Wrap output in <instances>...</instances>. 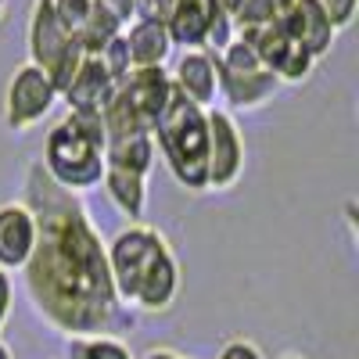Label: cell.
<instances>
[{
  "instance_id": "1",
  "label": "cell",
  "mask_w": 359,
  "mask_h": 359,
  "mask_svg": "<svg viewBox=\"0 0 359 359\" xmlns=\"http://www.w3.org/2000/svg\"><path fill=\"white\" fill-rule=\"evenodd\" d=\"M36 216V248L25 262V291L43 323L62 338H118L133 327V313L118 306L104 241L86 205L50 184L40 162L25 169V198Z\"/></svg>"
},
{
  "instance_id": "2",
  "label": "cell",
  "mask_w": 359,
  "mask_h": 359,
  "mask_svg": "<svg viewBox=\"0 0 359 359\" xmlns=\"http://www.w3.org/2000/svg\"><path fill=\"white\" fill-rule=\"evenodd\" d=\"M111 287L123 309L137 313H169L184 287V269L158 226L130 223L111 241H104Z\"/></svg>"
},
{
  "instance_id": "3",
  "label": "cell",
  "mask_w": 359,
  "mask_h": 359,
  "mask_svg": "<svg viewBox=\"0 0 359 359\" xmlns=\"http://www.w3.org/2000/svg\"><path fill=\"white\" fill-rule=\"evenodd\" d=\"M40 169L50 184L69 194H86L101 187L104 176V123L101 115L69 111L47 130Z\"/></svg>"
},
{
  "instance_id": "4",
  "label": "cell",
  "mask_w": 359,
  "mask_h": 359,
  "mask_svg": "<svg viewBox=\"0 0 359 359\" xmlns=\"http://www.w3.org/2000/svg\"><path fill=\"white\" fill-rule=\"evenodd\" d=\"M155 155H162L172 180L191 194L208 191V118L201 108L172 94L162 123L155 126Z\"/></svg>"
},
{
  "instance_id": "5",
  "label": "cell",
  "mask_w": 359,
  "mask_h": 359,
  "mask_svg": "<svg viewBox=\"0 0 359 359\" xmlns=\"http://www.w3.org/2000/svg\"><path fill=\"white\" fill-rule=\"evenodd\" d=\"M216 79H219V108L237 115V111H259L273 101V94L280 90V83L273 79V72H266L259 65L255 50L233 36L226 43V50L216 54Z\"/></svg>"
},
{
  "instance_id": "6",
  "label": "cell",
  "mask_w": 359,
  "mask_h": 359,
  "mask_svg": "<svg viewBox=\"0 0 359 359\" xmlns=\"http://www.w3.org/2000/svg\"><path fill=\"white\" fill-rule=\"evenodd\" d=\"M237 36H241L255 57H259V65L266 72H273V79L280 86H302L313 79L316 72V57L302 47V43H294L287 33H284V25H280V15L273 22H266V25H252V29H237Z\"/></svg>"
},
{
  "instance_id": "7",
  "label": "cell",
  "mask_w": 359,
  "mask_h": 359,
  "mask_svg": "<svg viewBox=\"0 0 359 359\" xmlns=\"http://www.w3.org/2000/svg\"><path fill=\"white\" fill-rule=\"evenodd\" d=\"M57 101H62V97H57V90L47 79V72L36 69V65H29V62H22L11 72L8 90H4V123L15 133H29V130H36L43 118L54 111Z\"/></svg>"
},
{
  "instance_id": "8",
  "label": "cell",
  "mask_w": 359,
  "mask_h": 359,
  "mask_svg": "<svg viewBox=\"0 0 359 359\" xmlns=\"http://www.w3.org/2000/svg\"><path fill=\"white\" fill-rule=\"evenodd\" d=\"M208 118V191H233L245 176L248 147L237 126V115L223 111L219 104L205 111Z\"/></svg>"
},
{
  "instance_id": "9",
  "label": "cell",
  "mask_w": 359,
  "mask_h": 359,
  "mask_svg": "<svg viewBox=\"0 0 359 359\" xmlns=\"http://www.w3.org/2000/svg\"><path fill=\"white\" fill-rule=\"evenodd\" d=\"M172 94L176 90H172L169 69H133L123 83H118V101L126 104V111L147 133H155V126L162 123Z\"/></svg>"
},
{
  "instance_id": "10",
  "label": "cell",
  "mask_w": 359,
  "mask_h": 359,
  "mask_svg": "<svg viewBox=\"0 0 359 359\" xmlns=\"http://www.w3.org/2000/svg\"><path fill=\"white\" fill-rule=\"evenodd\" d=\"M76 43V36H69L62 22L54 18V8L50 0H33V8H29V29H25V47H29V65H36L47 72L57 69V62L65 57V50Z\"/></svg>"
},
{
  "instance_id": "11",
  "label": "cell",
  "mask_w": 359,
  "mask_h": 359,
  "mask_svg": "<svg viewBox=\"0 0 359 359\" xmlns=\"http://www.w3.org/2000/svg\"><path fill=\"white\" fill-rule=\"evenodd\" d=\"M172 90L194 108L208 111L219 104V79H216V54L208 50H180L169 69Z\"/></svg>"
},
{
  "instance_id": "12",
  "label": "cell",
  "mask_w": 359,
  "mask_h": 359,
  "mask_svg": "<svg viewBox=\"0 0 359 359\" xmlns=\"http://www.w3.org/2000/svg\"><path fill=\"white\" fill-rule=\"evenodd\" d=\"M36 248V216L22 198L0 201V269H25Z\"/></svg>"
},
{
  "instance_id": "13",
  "label": "cell",
  "mask_w": 359,
  "mask_h": 359,
  "mask_svg": "<svg viewBox=\"0 0 359 359\" xmlns=\"http://www.w3.org/2000/svg\"><path fill=\"white\" fill-rule=\"evenodd\" d=\"M280 25H284V33L294 43H302L316 57V62H323V57L334 50L338 29L331 25V18L323 15L320 0H294V4H287L280 11Z\"/></svg>"
},
{
  "instance_id": "14",
  "label": "cell",
  "mask_w": 359,
  "mask_h": 359,
  "mask_svg": "<svg viewBox=\"0 0 359 359\" xmlns=\"http://www.w3.org/2000/svg\"><path fill=\"white\" fill-rule=\"evenodd\" d=\"M118 94V83L111 79V72L104 69L101 57L86 54L79 72L72 76V83L65 86L62 101L69 104V111H83V115H101Z\"/></svg>"
},
{
  "instance_id": "15",
  "label": "cell",
  "mask_w": 359,
  "mask_h": 359,
  "mask_svg": "<svg viewBox=\"0 0 359 359\" xmlns=\"http://www.w3.org/2000/svg\"><path fill=\"white\" fill-rule=\"evenodd\" d=\"M219 11H223L219 0H180L165 22V33H169L172 47L205 50V36H208V29H212Z\"/></svg>"
},
{
  "instance_id": "16",
  "label": "cell",
  "mask_w": 359,
  "mask_h": 359,
  "mask_svg": "<svg viewBox=\"0 0 359 359\" xmlns=\"http://www.w3.org/2000/svg\"><path fill=\"white\" fill-rule=\"evenodd\" d=\"M126 47H130V62L133 69H165L172 57V40L165 33L162 22H147V18H133L126 29Z\"/></svg>"
},
{
  "instance_id": "17",
  "label": "cell",
  "mask_w": 359,
  "mask_h": 359,
  "mask_svg": "<svg viewBox=\"0 0 359 359\" xmlns=\"http://www.w3.org/2000/svg\"><path fill=\"white\" fill-rule=\"evenodd\" d=\"M101 187H104L108 201L130 223H140V216L147 212V176L130 172V169H118V165H104Z\"/></svg>"
},
{
  "instance_id": "18",
  "label": "cell",
  "mask_w": 359,
  "mask_h": 359,
  "mask_svg": "<svg viewBox=\"0 0 359 359\" xmlns=\"http://www.w3.org/2000/svg\"><path fill=\"white\" fill-rule=\"evenodd\" d=\"M123 29H126V18L118 15L115 8H108L104 0H94V4H90V18H86L83 33H79L76 40L83 43L86 54L101 57V50H104L115 36H123Z\"/></svg>"
},
{
  "instance_id": "19",
  "label": "cell",
  "mask_w": 359,
  "mask_h": 359,
  "mask_svg": "<svg viewBox=\"0 0 359 359\" xmlns=\"http://www.w3.org/2000/svg\"><path fill=\"white\" fill-rule=\"evenodd\" d=\"M69 359H137L123 338L111 334H94V338H72L69 341Z\"/></svg>"
},
{
  "instance_id": "20",
  "label": "cell",
  "mask_w": 359,
  "mask_h": 359,
  "mask_svg": "<svg viewBox=\"0 0 359 359\" xmlns=\"http://www.w3.org/2000/svg\"><path fill=\"white\" fill-rule=\"evenodd\" d=\"M280 15L277 8V0H241L237 4V11L230 15L237 29H252V25H266V22H273Z\"/></svg>"
},
{
  "instance_id": "21",
  "label": "cell",
  "mask_w": 359,
  "mask_h": 359,
  "mask_svg": "<svg viewBox=\"0 0 359 359\" xmlns=\"http://www.w3.org/2000/svg\"><path fill=\"white\" fill-rule=\"evenodd\" d=\"M90 4H94V0H50L54 18L62 22V29H65L69 36H79L83 33V25L90 18Z\"/></svg>"
},
{
  "instance_id": "22",
  "label": "cell",
  "mask_w": 359,
  "mask_h": 359,
  "mask_svg": "<svg viewBox=\"0 0 359 359\" xmlns=\"http://www.w3.org/2000/svg\"><path fill=\"white\" fill-rule=\"evenodd\" d=\"M101 62H104V69L111 72V79L115 83H123L130 72H133V62H130V47H126V36H115L104 50H101Z\"/></svg>"
},
{
  "instance_id": "23",
  "label": "cell",
  "mask_w": 359,
  "mask_h": 359,
  "mask_svg": "<svg viewBox=\"0 0 359 359\" xmlns=\"http://www.w3.org/2000/svg\"><path fill=\"white\" fill-rule=\"evenodd\" d=\"M323 15L331 18V25L338 29V33H345V29L355 22V11H359V0H320Z\"/></svg>"
},
{
  "instance_id": "24",
  "label": "cell",
  "mask_w": 359,
  "mask_h": 359,
  "mask_svg": "<svg viewBox=\"0 0 359 359\" xmlns=\"http://www.w3.org/2000/svg\"><path fill=\"white\" fill-rule=\"evenodd\" d=\"M180 4V0H137L133 4V18H147V22H169L172 8Z\"/></svg>"
},
{
  "instance_id": "25",
  "label": "cell",
  "mask_w": 359,
  "mask_h": 359,
  "mask_svg": "<svg viewBox=\"0 0 359 359\" xmlns=\"http://www.w3.org/2000/svg\"><path fill=\"white\" fill-rule=\"evenodd\" d=\"M216 359H266V352L252 341V338H230Z\"/></svg>"
},
{
  "instance_id": "26",
  "label": "cell",
  "mask_w": 359,
  "mask_h": 359,
  "mask_svg": "<svg viewBox=\"0 0 359 359\" xmlns=\"http://www.w3.org/2000/svg\"><path fill=\"white\" fill-rule=\"evenodd\" d=\"M11 273L8 269H0V327L8 323V316H11Z\"/></svg>"
},
{
  "instance_id": "27",
  "label": "cell",
  "mask_w": 359,
  "mask_h": 359,
  "mask_svg": "<svg viewBox=\"0 0 359 359\" xmlns=\"http://www.w3.org/2000/svg\"><path fill=\"white\" fill-rule=\"evenodd\" d=\"M140 359H184V355H180L176 348H147Z\"/></svg>"
},
{
  "instance_id": "28",
  "label": "cell",
  "mask_w": 359,
  "mask_h": 359,
  "mask_svg": "<svg viewBox=\"0 0 359 359\" xmlns=\"http://www.w3.org/2000/svg\"><path fill=\"white\" fill-rule=\"evenodd\" d=\"M237 4H241V0H219V8H223L226 15H233V11H237Z\"/></svg>"
},
{
  "instance_id": "29",
  "label": "cell",
  "mask_w": 359,
  "mask_h": 359,
  "mask_svg": "<svg viewBox=\"0 0 359 359\" xmlns=\"http://www.w3.org/2000/svg\"><path fill=\"white\" fill-rule=\"evenodd\" d=\"M0 359H11V348H8L4 341H0Z\"/></svg>"
},
{
  "instance_id": "30",
  "label": "cell",
  "mask_w": 359,
  "mask_h": 359,
  "mask_svg": "<svg viewBox=\"0 0 359 359\" xmlns=\"http://www.w3.org/2000/svg\"><path fill=\"white\" fill-rule=\"evenodd\" d=\"M4 15H8V0H0V22H4Z\"/></svg>"
},
{
  "instance_id": "31",
  "label": "cell",
  "mask_w": 359,
  "mask_h": 359,
  "mask_svg": "<svg viewBox=\"0 0 359 359\" xmlns=\"http://www.w3.org/2000/svg\"><path fill=\"white\" fill-rule=\"evenodd\" d=\"M280 359H306V355H298V352H284Z\"/></svg>"
},
{
  "instance_id": "32",
  "label": "cell",
  "mask_w": 359,
  "mask_h": 359,
  "mask_svg": "<svg viewBox=\"0 0 359 359\" xmlns=\"http://www.w3.org/2000/svg\"><path fill=\"white\" fill-rule=\"evenodd\" d=\"M287 4H294V0H277V8H280V11H284Z\"/></svg>"
},
{
  "instance_id": "33",
  "label": "cell",
  "mask_w": 359,
  "mask_h": 359,
  "mask_svg": "<svg viewBox=\"0 0 359 359\" xmlns=\"http://www.w3.org/2000/svg\"><path fill=\"white\" fill-rule=\"evenodd\" d=\"M123 4H130V8H133V4H137V0H123Z\"/></svg>"
},
{
  "instance_id": "34",
  "label": "cell",
  "mask_w": 359,
  "mask_h": 359,
  "mask_svg": "<svg viewBox=\"0 0 359 359\" xmlns=\"http://www.w3.org/2000/svg\"><path fill=\"white\" fill-rule=\"evenodd\" d=\"M184 359H187V355H184Z\"/></svg>"
}]
</instances>
